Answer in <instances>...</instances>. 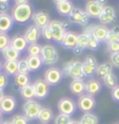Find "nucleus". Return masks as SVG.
Returning <instances> with one entry per match:
<instances>
[{
  "label": "nucleus",
  "instance_id": "f257e3e1",
  "mask_svg": "<svg viewBox=\"0 0 119 124\" xmlns=\"http://www.w3.org/2000/svg\"><path fill=\"white\" fill-rule=\"evenodd\" d=\"M33 8L30 3L16 4L12 11V17L18 23H26L33 18Z\"/></svg>",
  "mask_w": 119,
  "mask_h": 124
},
{
  "label": "nucleus",
  "instance_id": "f03ea898",
  "mask_svg": "<svg viewBox=\"0 0 119 124\" xmlns=\"http://www.w3.org/2000/svg\"><path fill=\"white\" fill-rule=\"evenodd\" d=\"M62 72L66 77H71L73 80H82L84 78L82 63L78 61H71L64 65Z\"/></svg>",
  "mask_w": 119,
  "mask_h": 124
},
{
  "label": "nucleus",
  "instance_id": "7ed1b4c3",
  "mask_svg": "<svg viewBox=\"0 0 119 124\" xmlns=\"http://www.w3.org/2000/svg\"><path fill=\"white\" fill-rule=\"evenodd\" d=\"M41 109H42V106L34 100H27L23 104L24 117L29 121L38 119V116L40 114Z\"/></svg>",
  "mask_w": 119,
  "mask_h": 124
},
{
  "label": "nucleus",
  "instance_id": "20e7f679",
  "mask_svg": "<svg viewBox=\"0 0 119 124\" xmlns=\"http://www.w3.org/2000/svg\"><path fill=\"white\" fill-rule=\"evenodd\" d=\"M40 57L42 60V63L45 65H53L58 62V52L56 50V48L51 45H44L42 46L41 54Z\"/></svg>",
  "mask_w": 119,
  "mask_h": 124
},
{
  "label": "nucleus",
  "instance_id": "39448f33",
  "mask_svg": "<svg viewBox=\"0 0 119 124\" xmlns=\"http://www.w3.org/2000/svg\"><path fill=\"white\" fill-rule=\"evenodd\" d=\"M96 104L97 103H96V100L94 97H92V95H90L87 93H84L79 97L77 106L81 111H83L86 114V112H91L94 110L96 107Z\"/></svg>",
  "mask_w": 119,
  "mask_h": 124
},
{
  "label": "nucleus",
  "instance_id": "423d86ee",
  "mask_svg": "<svg viewBox=\"0 0 119 124\" xmlns=\"http://www.w3.org/2000/svg\"><path fill=\"white\" fill-rule=\"evenodd\" d=\"M62 78H63L62 70H60L59 68H56V67H52V68L47 69L44 73V81L50 86L58 85L62 81Z\"/></svg>",
  "mask_w": 119,
  "mask_h": 124
},
{
  "label": "nucleus",
  "instance_id": "0eeeda50",
  "mask_svg": "<svg viewBox=\"0 0 119 124\" xmlns=\"http://www.w3.org/2000/svg\"><path fill=\"white\" fill-rule=\"evenodd\" d=\"M77 109L75 101H73L71 98H62L58 102V110L60 114L66 115V116H72Z\"/></svg>",
  "mask_w": 119,
  "mask_h": 124
},
{
  "label": "nucleus",
  "instance_id": "6e6552de",
  "mask_svg": "<svg viewBox=\"0 0 119 124\" xmlns=\"http://www.w3.org/2000/svg\"><path fill=\"white\" fill-rule=\"evenodd\" d=\"M89 18H90V16L87 15V13L86 11L76 9V8H74L72 10V12L69 15V19L71 22L80 24V26H86L87 22H89Z\"/></svg>",
  "mask_w": 119,
  "mask_h": 124
},
{
  "label": "nucleus",
  "instance_id": "1a4fd4ad",
  "mask_svg": "<svg viewBox=\"0 0 119 124\" xmlns=\"http://www.w3.org/2000/svg\"><path fill=\"white\" fill-rule=\"evenodd\" d=\"M51 86L44 80L38 78L34 83V89H35V98L43 100L49 95Z\"/></svg>",
  "mask_w": 119,
  "mask_h": 124
},
{
  "label": "nucleus",
  "instance_id": "9d476101",
  "mask_svg": "<svg viewBox=\"0 0 119 124\" xmlns=\"http://www.w3.org/2000/svg\"><path fill=\"white\" fill-rule=\"evenodd\" d=\"M50 27L52 29V32H53V40H55L56 43H62L63 40L64 36L66 34V28L63 27V24L61 22H59L57 20H53L50 22Z\"/></svg>",
  "mask_w": 119,
  "mask_h": 124
},
{
  "label": "nucleus",
  "instance_id": "9b49d317",
  "mask_svg": "<svg viewBox=\"0 0 119 124\" xmlns=\"http://www.w3.org/2000/svg\"><path fill=\"white\" fill-rule=\"evenodd\" d=\"M97 67H98V64L94 56L93 55L86 56L84 62L82 63V69H83L84 77H92L93 74H95Z\"/></svg>",
  "mask_w": 119,
  "mask_h": 124
},
{
  "label": "nucleus",
  "instance_id": "f8f14e48",
  "mask_svg": "<svg viewBox=\"0 0 119 124\" xmlns=\"http://www.w3.org/2000/svg\"><path fill=\"white\" fill-rule=\"evenodd\" d=\"M17 102L16 99L12 95H4L0 101V111L2 114H12L16 109Z\"/></svg>",
  "mask_w": 119,
  "mask_h": 124
},
{
  "label": "nucleus",
  "instance_id": "ddd939ff",
  "mask_svg": "<svg viewBox=\"0 0 119 124\" xmlns=\"http://www.w3.org/2000/svg\"><path fill=\"white\" fill-rule=\"evenodd\" d=\"M93 32V27L91 29H87L84 33L78 35V43L77 46L74 49V53L75 54H81V52L83 51L84 49L87 48V45H89V39H90V35L91 33Z\"/></svg>",
  "mask_w": 119,
  "mask_h": 124
},
{
  "label": "nucleus",
  "instance_id": "4468645a",
  "mask_svg": "<svg viewBox=\"0 0 119 124\" xmlns=\"http://www.w3.org/2000/svg\"><path fill=\"white\" fill-rule=\"evenodd\" d=\"M41 33H42L41 28H39L38 26L34 24V26H31L29 29L26 30L25 35H24V38L26 39L27 44H30V45L37 44L38 39L40 38V36H41Z\"/></svg>",
  "mask_w": 119,
  "mask_h": 124
},
{
  "label": "nucleus",
  "instance_id": "2eb2a0df",
  "mask_svg": "<svg viewBox=\"0 0 119 124\" xmlns=\"http://www.w3.org/2000/svg\"><path fill=\"white\" fill-rule=\"evenodd\" d=\"M116 19V12L112 7H104L102 9L100 16H99V20L102 24H109L115 21Z\"/></svg>",
  "mask_w": 119,
  "mask_h": 124
},
{
  "label": "nucleus",
  "instance_id": "dca6fc26",
  "mask_svg": "<svg viewBox=\"0 0 119 124\" xmlns=\"http://www.w3.org/2000/svg\"><path fill=\"white\" fill-rule=\"evenodd\" d=\"M103 8L104 7H101L96 0H91L86 5V12L87 13V15H89L90 17L99 18Z\"/></svg>",
  "mask_w": 119,
  "mask_h": 124
},
{
  "label": "nucleus",
  "instance_id": "f3484780",
  "mask_svg": "<svg viewBox=\"0 0 119 124\" xmlns=\"http://www.w3.org/2000/svg\"><path fill=\"white\" fill-rule=\"evenodd\" d=\"M101 91V83L96 78H90L86 82V93L95 97L100 93Z\"/></svg>",
  "mask_w": 119,
  "mask_h": 124
},
{
  "label": "nucleus",
  "instance_id": "a211bd4d",
  "mask_svg": "<svg viewBox=\"0 0 119 124\" xmlns=\"http://www.w3.org/2000/svg\"><path fill=\"white\" fill-rule=\"evenodd\" d=\"M78 43V35L74 32H66L64 36L63 40H62V47L66 49H73L74 50Z\"/></svg>",
  "mask_w": 119,
  "mask_h": 124
},
{
  "label": "nucleus",
  "instance_id": "6ab92c4d",
  "mask_svg": "<svg viewBox=\"0 0 119 124\" xmlns=\"http://www.w3.org/2000/svg\"><path fill=\"white\" fill-rule=\"evenodd\" d=\"M14 49L17 50L18 52H22L25 49H27V41L24 38V36L21 35H16L11 39V45Z\"/></svg>",
  "mask_w": 119,
  "mask_h": 124
},
{
  "label": "nucleus",
  "instance_id": "aec40b11",
  "mask_svg": "<svg viewBox=\"0 0 119 124\" xmlns=\"http://www.w3.org/2000/svg\"><path fill=\"white\" fill-rule=\"evenodd\" d=\"M70 90L73 94L80 97L86 92V83L82 80H73L70 84Z\"/></svg>",
  "mask_w": 119,
  "mask_h": 124
},
{
  "label": "nucleus",
  "instance_id": "412c9836",
  "mask_svg": "<svg viewBox=\"0 0 119 124\" xmlns=\"http://www.w3.org/2000/svg\"><path fill=\"white\" fill-rule=\"evenodd\" d=\"M14 19L7 14H0V33H7L13 27Z\"/></svg>",
  "mask_w": 119,
  "mask_h": 124
},
{
  "label": "nucleus",
  "instance_id": "4be33fe9",
  "mask_svg": "<svg viewBox=\"0 0 119 124\" xmlns=\"http://www.w3.org/2000/svg\"><path fill=\"white\" fill-rule=\"evenodd\" d=\"M32 19L34 20V22H35L36 26H38L39 28H41V29L50 23V16H49V14H47L46 12H43V11L34 14V16H33Z\"/></svg>",
  "mask_w": 119,
  "mask_h": 124
},
{
  "label": "nucleus",
  "instance_id": "5701e85b",
  "mask_svg": "<svg viewBox=\"0 0 119 124\" xmlns=\"http://www.w3.org/2000/svg\"><path fill=\"white\" fill-rule=\"evenodd\" d=\"M109 29L104 24H99L93 28V35L98 39L99 41H106L107 35H109Z\"/></svg>",
  "mask_w": 119,
  "mask_h": 124
},
{
  "label": "nucleus",
  "instance_id": "b1692460",
  "mask_svg": "<svg viewBox=\"0 0 119 124\" xmlns=\"http://www.w3.org/2000/svg\"><path fill=\"white\" fill-rule=\"evenodd\" d=\"M2 69L7 75H16L18 73V62L17 61H5L2 65Z\"/></svg>",
  "mask_w": 119,
  "mask_h": 124
},
{
  "label": "nucleus",
  "instance_id": "393cba45",
  "mask_svg": "<svg viewBox=\"0 0 119 124\" xmlns=\"http://www.w3.org/2000/svg\"><path fill=\"white\" fill-rule=\"evenodd\" d=\"M73 9L74 8H73V4L70 0H64V1L57 3V11L62 16H69Z\"/></svg>",
  "mask_w": 119,
  "mask_h": 124
},
{
  "label": "nucleus",
  "instance_id": "a878e982",
  "mask_svg": "<svg viewBox=\"0 0 119 124\" xmlns=\"http://www.w3.org/2000/svg\"><path fill=\"white\" fill-rule=\"evenodd\" d=\"M112 69H113V65L111 62L100 64V65H98L97 70H96V75H97L98 78H103L104 77H106L109 73L112 72Z\"/></svg>",
  "mask_w": 119,
  "mask_h": 124
},
{
  "label": "nucleus",
  "instance_id": "bb28decb",
  "mask_svg": "<svg viewBox=\"0 0 119 124\" xmlns=\"http://www.w3.org/2000/svg\"><path fill=\"white\" fill-rule=\"evenodd\" d=\"M27 65L30 67L31 71H37V70L40 69V67L42 66V60L40 56H31L29 55L26 58Z\"/></svg>",
  "mask_w": 119,
  "mask_h": 124
},
{
  "label": "nucleus",
  "instance_id": "cd10ccee",
  "mask_svg": "<svg viewBox=\"0 0 119 124\" xmlns=\"http://www.w3.org/2000/svg\"><path fill=\"white\" fill-rule=\"evenodd\" d=\"M2 55L5 58V61H17L20 55V52L15 50L12 46H8L2 51Z\"/></svg>",
  "mask_w": 119,
  "mask_h": 124
},
{
  "label": "nucleus",
  "instance_id": "c85d7f7f",
  "mask_svg": "<svg viewBox=\"0 0 119 124\" xmlns=\"http://www.w3.org/2000/svg\"><path fill=\"white\" fill-rule=\"evenodd\" d=\"M20 95L25 100H33L35 98V89H34V84H27L26 86L20 88Z\"/></svg>",
  "mask_w": 119,
  "mask_h": 124
},
{
  "label": "nucleus",
  "instance_id": "c756f323",
  "mask_svg": "<svg viewBox=\"0 0 119 124\" xmlns=\"http://www.w3.org/2000/svg\"><path fill=\"white\" fill-rule=\"evenodd\" d=\"M53 111L51 110L50 108H46V107H42L40 114L38 116V120L40 121L42 124H47L49 122H51L53 119Z\"/></svg>",
  "mask_w": 119,
  "mask_h": 124
},
{
  "label": "nucleus",
  "instance_id": "7c9ffc66",
  "mask_svg": "<svg viewBox=\"0 0 119 124\" xmlns=\"http://www.w3.org/2000/svg\"><path fill=\"white\" fill-rule=\"evenodd\" d=\"M102 80H103L104 85H106V87H109L110 89H113V88H115L116 86H118L117 77H116V75L113 72L109 73V74H107L106 77H104Z\"/></svg>",
  "mask_w": 119,
  "mask_h": 124
},
{
  "label": "nucleus",
  "instance_id": "2f4dec72",
  "mask_svg": "<svg viewBox=\"0 0 119 124\" xmlns=\"http://www.w3.org/2000/svg\"><path fill=\"white\" fill-rule=\"evenodd\" d=\"M15 84L19 88L26 86L27 84H30V78L29 74H22V73H17L15 75Z\"/></svg>",
  "mask_w": 119,
  "mask_h": 124
},
{
  "label": "nucleus",
  "instance_id": "473e14b6",
  "mask_svg": "<svg viewBox=\"0 0 119 124\" xmlns=\"http://www.w3.org/2000/svg\"><path fill=\"white\" fill-rule=\"evenodd\" d=\"M80 124H97L98 123V118L96 117L92 112H86L79 120Z\"/></svg>",
  "mask_w": 119,
  "mask_h": 124
},
{
  "label": "nucleus",
  "instance_id": "72a5a7b5",
  "mask_svg": "<svg viewBox=\"0 0 119 124\" xmlns=\"http://www.w3.org/2000/svg\"><path fill=\"white\" fill-rule=\"evenodd\" d=\"M27 53L29 55L31 56H40L41 54V50H42V47L38 44H32L27 47Z\"/></svg>",
  "mask_w": 119,
  "mask_h": 124
},
{
  "label": "nucleus",
  "instance_id": "f704fd0d",
  "mask_svg": "<svg viewBox=\"0 0 119 124\" xmlns=\"http://www.w3.org/2000/svg\"><path fill=\"white\" fill-rule=\"evenodd\" d=\"M113 41H119V27H115L114 29L109 31V35L106 38V44L113 43Z\"/></svg>",
  "mask_w": 119,
  "mask_h": 124
},
{
  "label": "nucleus",
  "instance_id": "c9c22d12",
  "mask_svg": "<svg viewBox=\"0 0 119 124\" xmlns=\"http://www.w3.org/2000/svg\"><path fill=\"white\" fill-rule=\"evenodd\" d=\"M100 47V41L98 40L97 38L93 35V32L91 33L90 35V39H89V45H87V49L92 50V51H95V50L99 49Z\"/></svg>",
  "mask_w": 119,
  "mask_h": 124
},
{
  "label": "nucleus",
  "instance_id": "e433bc0d",
  "mask_svg": "<svg viewBox=\"0 0 119 124\" xmlns=\"http://www.w3.org/2000/svg\"><path fill=\"white\" fill-rule=\"evenodd\" d=\"M72 119H71V116H66L63 114H59L56 116L55 118V124H71L72 122Z\"/></svg>",
  "mask_w": 119,
  "mask_h": 124
},
{
  "label": "nucleus",
  "instance_id": "4c0bfd02",
  "mask_svg": "<svg viewBox=\"0 0 119 124\" xmlns=\"http://www.w3.org/2000/svg\"><path fill=\"white\" fill-rule=\"evenodd\" d=\"M31 71L30 67L27 65L26 60H21L18 61V72L22 73V74H29V72Z\"/></svg>",
  "mask_w": 119,
  "mask_h": 124
},
{
  "label": "nucleus",
  "instance_id": "58836bf2",
  "mask_svg": "<svg viewBox=\"0 0 119 124\" xmlns=\"http://www.w3.org/2000/svg\"><path fill=\"white\" fill-rule=\"evenodd\" d=\"M11 45V39L5 33H0V51H3L7 47Z\"/></svg>",
  "mask_w": 119,
  "mask_h": 124
},
{
  "label": "nucleus",
  "instance_id": "ea45409f",
  "mask_svg": "<svg viewBox=\"0 0 119 124\" xmlns=\"http://www.w3.org/2000/svg\"><path fill=\"white\" fill-rule=\"evenodd\" d=\"M11 122H12V124H29V120H27L24 116L16 115L12 118Z\"/></svg>",
  "mask_w": 119,
  "mask_h": 124
},
{
  "label": "nucleus",
  "instance_id": "a19ab883",
  "mask_svg": "<svg viewBox=\"0 0 119 124\" xmlns=\"http://www.w3.org/2000/svg\"><path fill=\"white\" fill-rule=\"evenodd\" d=\"M42 34H43L45 39H47V40H53L54 36H53L52 29H51V27H50V23L47 24V26H45L44 28H42Z\"/></svg>",
  "mask_w": 119,
  "mask_h": 124
},
{
  "label": "nucleus",
  "instance_id": "79ce46f5",
  "mask_svg": "<svg viewBox=\"0 0 119 124\" xmlns=\"http://www.w3.org/2000/svg\"><path fill=\"white\" fill-rule=\"evenodd\" d=\"M107 45V51L110 53H117L119 52V41H113V43H109Z\"/></svg>",
  "mask_w": 119,
  "mask_h": 124
},
{
  "label": "nucleus",
  "instance_id": "37998d69",
  "mask_svg": "<svg viewBox=\"0 0 119 124\" xmlns=\"http://www.w3.org/2000/svg\"><path fill=\"white\" fill-rule=\"evenodd\" d=\"M8 84V78L4 72H0V89H4Z\"/></svg>",
  "mask_w": 119,
  "mask_h": 124
},
{
  "label": "nucleus",
  "instance_id": "c03bdc74",
  "mask_svg": "<svg viewBox=\"0 0 119 124\" xmlns=\"http://www.w3.org/2000/svg\"><path fill=\"white\" fill-rule=\"evenodd\" d=\"M110 61H111V63H112L113 66L119 68V52L112 53L111 56H110Z\"/></svg>",
  "mask_w": 119,
  "mask_h": 124
},
{
  "label": "nucleus",
  "instance_id": "a18cd8bd",
  "mask_svg": "<svg viewBox=\"0 0 119 124\" xmlns=\"http://www.w3.org/2000/svg\"><path fill=\"white\" fill-rule=\"evenodd\" d=\"M112 99L115 101V102L119 103V85L116 86L115 88L112 89Z\"/></svg>",
  "mask_w": 119,
  "mask_h": 124
},
{
  "label": "nucleus",
  "instance_id": "49530a36",
  "mask_svg": "<svg viewBox=\"0 0 119 124\" xmlns=\"http://www.w3.org/2000/svg\"><path fill=\"white\" fill-rule=\"evenodd\" d=\"M8 9L7 3H3V2H0V13L1 14H5V12Z\"/></svg>",
  "mask_w": 119,
  "mask_h": 124
},
{
  "label": "nucleus",
  "instance_id": "de8ad7c7",
  "mask_svg": "<svg viewBox=\"0 0 119 124\" xmlns=\"http://www.w3.org/2000/svg\"><path fill=\"white\" fill-rule=\"evenodd\" d=\"M16 1V4H24V3H27L29 0H15Z\"/></svg>",
  "mask_w": 119,
  "mask_h": 124
},
{
  "label": "nucleus",
  "instance_id": "09e8293b",
  "mask_svg": "<svg viewBox=\"0 0 119 124\" xmlns=\"http://www.w3.org/2000/svg\"><path fill=\"white\" fill-rule=\"evenodd\" d=\"M96 1H97L98 3L101 5V7H104V3H106V0H96Z\"/></svg>",
  "mask_w": 119,
  "mask_h": 124
},
{
  "label": "nucleus",
  "instance_id": "8fccbe9b",
  "mask_svg": "<svg viewBox=\"0 0 119 124\" xmlns=\"http://www.w3.org/2000/svg\"><path fill=\"white\" fill-rule=\"evenodd\" d=\"M4 97V92H3V89H0V101L3 99Z\"/></svg>",
  "mask_w": 119,
  "mask_h": 124
},
{
  "label": "nucleus",
  "instance_id": "3c124183",
  "mask_svg": "<svg viewBox=\"0 0 119 124\" xmlns=\"http://www.w3.org/2000/svg\"><path fill=\"white\" fill-rule=\"evenodd\" d=\"M71 124H80L79 123V121H76V120H73L72 122H71Z\"/></svg>",
  "mask_w": 119,
  "mask_h": 124
},
{
  "label": "nucleus",
  "instance_id": "603ef678",
  "mask_svg": "<svg viewBox=\"0 0 119 124\" xmlns=\"http://www.w3.org/2000/svg\"><path fill=\"white\" fill-rule=\"evenodd\" d=\"M2 122H3V121H2V112L0 111V124H2Z\"/></svg>",
  "mask_w": 119,
  "mask_h": 124
},
{
  "label": "nucleus",
  "instance_id": "864d4df0",
  "mask_svg": "<svg viewBox=\"0 0 119 124\" xmlns=\"http://www.w3.org/2000/svg\"><path fill=\"white\" fill-rule=\"evenodd\" d=\"M2 124H12L11 121H4V122H2Z\"/></svg>",
  "mask_w": 119,
  "mask_h": 124
},
{
  "label": "nucleus",
  "instance_id": "5fc2aeb1",
  "mask_svg": "<svg viewBox=\"0 0 119 124\" xmlns=\"http://www.w3.org/2000/svg\"><path fill=\"white\" fill-rule=\"evenodd\" d=\"M54 1H55L56 3H59V2H62V1H64V0H54Z\"/></svg>",
  "mask_w": 119,
  "mask_h": 124
},
{
  "label": "nucleus",
  "instance_id": "6e6d98bb",
  "mask_svg": "<svg viewBox=\"0 0 119 124\" xmlns=\"http://www.w3.org/2000/svg\"><path fill=\"white\" fill-rule=\"evenodd\" d=\"M0 2H3V3H7L8 0H0Z\"/></svg>",
  "mask_w": 119,
  "mask_h": 124
},
{
  "label": "nucleus",
  "instance_id": "4d7b16f0",
  "mask_svg": "<svg viewBox=\"0 0 119 124\" xmlns=\"http://www.w3.org/2000/svg\"><path fill=\"white\" fill-rule=\"evenodd\" d=\"M1 69H2V64L0 63V72H1Z\"/></svg>",
  "mask_w": 119,
  "mask_h": 124
},
{
  "label": "nucleus",
  "instance_id": "13d9d810",
  "mask_svg": "<svg viewBox=\"0 0 119 124\" xmlns=\"http://www.w3.org/2000/svg\"><path fill=\"white\" fill-rule=\"evenodd\" d=\"M115 124H119V123H115Z\"/></svg>",
  "mask_w": 119,
  "mask_h": 124
}]
</instances>
